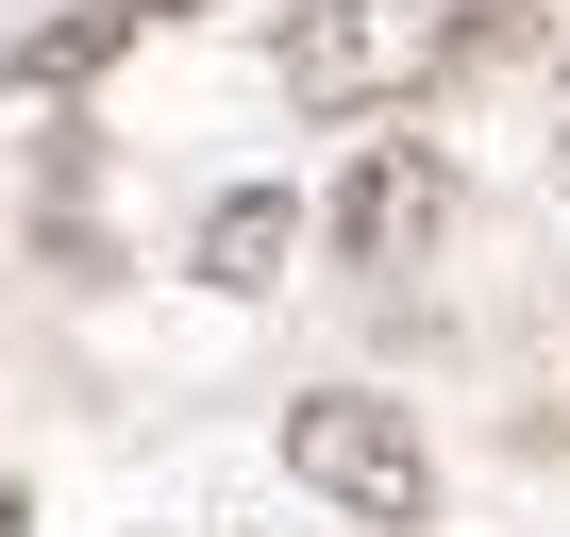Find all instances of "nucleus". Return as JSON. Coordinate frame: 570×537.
I'll return each instance as SVG.
<instances>
[{
	"mask_svg": "<svg viewBox=\"0 0 570 537\" xmlns=\"http://www.w3.org/2000/svg\"><path fill=\"white\" fill-rule=\"evenodd\" d=\"M151 18H185V0H51V18L0 51V85H18V101H85V85H101Z\"/></svg>",
	"mask_w": 570,
	"mask_h": 537,
	"instance_id": "nucleus-4",
	"label": "nucleus"
},
{
	"mask_svg": "<svg viewBox=\"0 0 570 537\" xmlns=\"http://www.w3.org/2000/svg\"><path fill=\"white\" fill-rule=\"evenodd\" d=\"M436 218H453V168H436L420 135H370L353 185H336V252H353V268H420Z\"/></svg>",
	"mask_w": 570,
	"mask_h": 537,
	"instance_id": "nucleus-3",
	"label": "nucleus"
},
{
	"mask_svg": "<svg viewBox=\"0 0 570 537\" xmlns=\"http://www.w3.org/2000/svg\"><path fill=\"white\" fill-rule=\"evenodd\" d=\"M285 487H320V504L370 520V537H420V520H436V437H420V403H386V387H303V403H285Z\"/></svg>",
	"mask_w": 570,
	"mask_h": 537,
	"instance_id": "nucleus-1",
	"label": "nucleus"
},
{
	"mask_svg": "<svg viewBox=\"0 0 570 537\" xmlns=\"http://www.w3.org/2000/svg\"><path fill=\"white\" fill-rule=\"evenodd\" d=\"M553 118H570V51H553Z\"/></svg>",
	"mask_w": 570,
	"mask_h": 537,
	"instance_id": "nucleus-6",
	"label": "nucleus"
},
{
	"mask_svg": "<svg viewBox=\"0 0 570 537\" xmlns=\"http://www.w3.org/2000/svg\"><path fill=\"white\" fill-rule=\"evenodd\" d=\"M436 68H453L436 0H285V35H268V85L303 101V118H386Z\"/></svg>",
	"mask_w": 570,
	"mask_h": 537,
	"instance_id": "nucleus-2",
	"label": "nucleus"
},
{
	"mask_svg": "<svg viewBox=\"0 0 570 537\" xmlns=\"http://www.w3.org/2000/svg\"><path fill=\"white\" fill-rule=\"evenodd\" d=\"M303 235H320V218L285 202V185H218L202 235H185V268H202L218 303H252V286H285V252H303Z\"/></svg>",
	"mask_w": 570,
	"mask_h": 537,
	"instance_id": "nucleus-5",
	"label": "nucleus"
}]
</instances>
